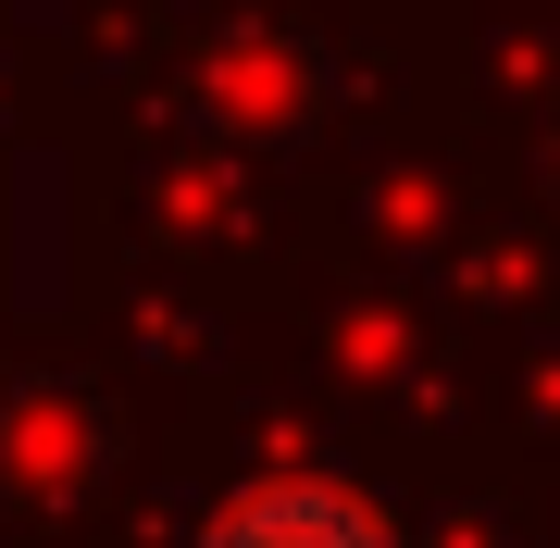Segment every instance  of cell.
Listing matches in <instances>:
<instances>
[{"mask_svg":"<svg viewBox=\"0 0 560 548\" xmlns=\"http://www.w3.org/2000/svg\"><path fill=\"white\" fill-rule=\"evenodd\" d=\"M200 548H399V536H386V511L349 499V487H249L237 511H212Z\"/></svg>","mask_w":560,"mask_h":548,"instance_id":"obj_1","label":"cell"}]
</instances>
